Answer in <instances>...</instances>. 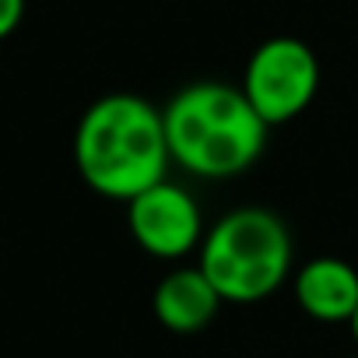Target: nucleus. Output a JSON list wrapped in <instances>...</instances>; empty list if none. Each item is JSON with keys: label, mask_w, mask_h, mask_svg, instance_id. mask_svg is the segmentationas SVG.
Wrapping results in <instances>:
<instances>
[{"label": "nucleus", "mask_w": 358, "mask_h": 358, "mask_svg": "<svg viewBox=\"0 0 358 358\" xmlns=\"http://www.w3.org/2000/svg\"><path fill=\"white\" fill-rule=\"evenodd\" d=\"M295 302L320 323H351L358 313V271L341 257H313L292 274Z\"/></svg>", "instance_id": "423d86ee"}, {"label": "nucleus", "mask_w": 358, "mask_h": 358, "mask_svg": "<svg viewBox=\"0 0 358 358\" xmlns=\"http://www.w3.org/2000/svg\"><path fill=\"white\" fill-rule=\"evenodd\" d=\"M169 155L201 179H232L257 165L267 144V123L243 88L222 81H194L162 109Z\"/></svg>", "instance_id": "f03ea898"}, {"label": "nucleus", "mask_w": 358, "mask_h": 358, "mask_svg": "<svg viewBox=\"0 0 358 358\" xmlns=\"http://www.w3.org/2000/svg\"><path fill=\"white\" fill-rule=\"evenodd\" d=\"M348 327H351V337H355V344H358V313H355V320H351Z\"/></svg>", "instance_id": "1a4fd4ad"}, {"label": "nucleus", "mask_w": 358, "mask_h": 358, "mask_svg": "<svg viewBox=\"0 0 358 358\" xmlns=\"http://www.w3.org/2000/svg\"><path fill=\"white\" fill-rule=\"evenodd\" d=\"M127 225L134 243L155 260H183L204 243V215L190 190L162 179L127 204Z\"/></svg>", "instance_id": "39448f33"}, {"label": "nucleus", "mask_w": 358, "mask_h": 358, "mask_svg": "<svg viewBox=\"0 0 358 358\" xmlns=\"http://www.w3.org/2000/svg\"><path fill=\"white\" fill-rule=\"evenodd\" d=\"M74 165L88 190L109 201L130 204L158 187L172 165L162 109L130 92L95 99L74 130Z\"/></svg>", "instance_id": "f257e3e1"}, {"label": "nucleus", "mask_w": 358, "mask_h": 358, "mask_svg": "<svg viewBox=\"0 0 358 358\" xmlns=\"http://www.w3.org/2000/svg\"><path fill=\"white\" fill-rule=\"evenodd\" d=\"M222 295L211 285V278L194 264V267H176L155 285L151 309L155 320L172 330V334H201L222 309Z\"/></svg>", "instance_id": "0eeeda50"}, {"label": "nucleus", "mask_w": 358, "mask_h": 358, "mask_svg": "<svg viewBox=\"0 0 358 358\" xmlns=\"http://www.w3.org/2000/svg\"><path fill=\"white\" fill-rule=\"evenodd\" d=\"M25 18V0H0V43L18 32Z\"/></svg>", "instance_id": "6e6552de"}, {"label": "nucleus", "mask_w": 358, "mask_h": 358, "mask_svg": "<svg viewBox=\"0 0 358 358\" xmlns=\"http://www.w3.org/2000/svg\"><path fill=\"white\" fill-rule=\"evenodd\" d=\"M197 267L225 302H264L292 274L288 225L267 208H236L204 232Z\"/></svg>", "instance_id": "7ed1b4c3"}, {"label": "nucleus", "mask_w": 358, "mask_h": 358, "mask_svg": "<svg viewBox=\"0 0 358 358\" xmlns=\"http://www.w3.org/2000/svg\"><path fill=\"white\" fill-rule=\"evenodd\" d=\"M239 88L267 127H281L313 106L320 88V60L302 39L274 36L250 53Z\"/></svg>", "instance_id": "20e7f679"}]
</instances>
